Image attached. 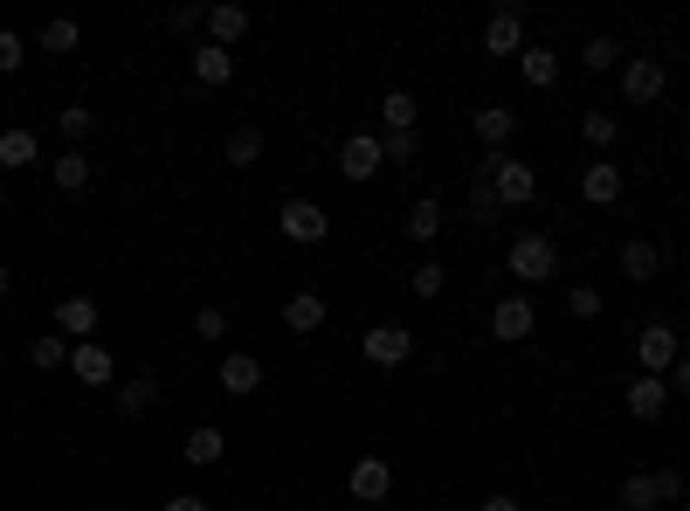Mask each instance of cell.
I'll return each instance as SVG.
<instances>
[{
    "label": "cell",
    "mask_w": 690,
    "mask_h": 511,
    "mask_svg": "<svg viewBox=\"0 0 690 511\" xmlns=\"http://www.w3.org/2000/svg\"><path fill=\"white\" fill-rule=\"evenodd\" d=\"M483 181H491V194L504 200V208H532V200H539V173H532L525 160H511V152H491V160H483Z\"/></svg>",
    "instance_id": "obj_1"
},
{
    "label": "cell",
    "mask_w": 690,
    "mask_h": 511,
    "mask_svg": "<svg viewBox=\"0 0 690 511\" xmlns=\"http://www.w3.org/2000/svg\"><path fill=\"white\" fill-rule=\"evenodd\" d=\"M511 276H518V284H546V276H559L552 236H518L511 242Z\"/></svg>",
    "instance_id": "obj_2"
},
{
    "label": "cell",
    "mask_w": 690,
    "mask_h": 511,
    "mask_svg": "<svg viewBox=\"0 0 690 511\" xmlns=\"http://www.w3.org/2000/svg\"><path fill=\"white\" fill-rule=\"evenodd\" d=\"M491 331L504 346H518V339H532V331H539V312H532V297H497V312H491Z\"/></svg>",
    "instance_id": "obj_3"
},
{
    "label": "cell",
    "mask_w": 690,
    "mask_h": 511,
    "mask_svg": "<svg viewBox=\"0 0 690 511\" xmlns=\"http://www.w3.org/2000/svg\"><path fill=\"white\" fill-rule=\"evenodd\" d=\"M276 228H284V242H325V236H331V221H325L318 200H284Z\"/></svg>",
    "instance_id": "obj_4"
},
{
    "label": "cell",
    "mask_w": 690,
    "mask_h": 511,
    "mask_svg": "<svg viewBox=\"0 0 690 511\" xmlns=\"http://www.w3.org/2000/svg\"><path fill=\"white\" fill-rule=\"evenodd\" d=\"M662 84H670V76H662L656 56H628V63H622V97H628V105H656Z\"/></svg>",
    "instance_id": "obj_5"
},
{
    "label": "cell",
    "mask_w": 690,
    "mask_h": 511,
    "mask_svg": "<svg viewBox=\"0 0 690 511\" xmlns=\"http://www.w3.org/2000/svg\"><path fill=\"white\" fill-rule=\"evenodd\" d=\"M483 48H491V56H525V14L497 8L491 21H483Z\"/></svg>",
    "instance_id": "obj_6"
},
{
    "label": "cell",
    "mask_w": 690,
    "mask_h": 511,
    "mask_svg": "<svg viewBox=\"0 0 690 511\" xmlns=\"http://www.w3.org/2000/svg\"><path fill=\"white\" fill-rule=\"evenodd\" d=\"M635 360H643V373H670L683 352H677V331L670 325H643V339H635Z\"/></svg>",
    "instance_id": "obj_7"
},
{
    "label": "cell",
    "mask_w": 690,
    "mask_h": 511,
    "mask_svg": "<svg viewBox=\"0 0 690 511\" xmlns=\"http://www.w3.org/2000/svg\"><path fill=\"white\" fill-rule=\"evenodd\" d=\"M346 491L360 498V504H380L394 491V470H387V456H360V464H352V477H346Z\"/></svg>",
    "instance_id": "obj_8"
},
{
    "label": "cell",
    "mask_w": 690,
    "mask_h": 511,
    "mask_svg": "<svg viewBox=\"0 0 690 511\" xmlns=\"http://www.w3.org/2000/svg\"><path fill=\"white\" fill-rule=\"evenodd\" d=\"M69 373L84 380V388H111V373H118V360H111V346H97V339H84V346H69Z\"/></svg>",
    "instance_id": "obj_9"
},
{
    "label": "cell",
    "mask_w": 690,
    "mask_h": 511,
    "mask_svg": "<svg viewBox=\"0 0 690 511\" xmlns=\"http://www.w3.org/2000/svg\"><path fill=\"white\" fill-rule=\"evenodd\" d=\"M662 401H670V380H662V373H635V380H628V394H622V407H628L635 422H656V415H662Z\"/></svg>",
    "instance_id": "obj_10"
},
{
    "label": "cell",
    "mask_w": 690,
    "mask_h": 511,
    "mask_svg": "<svg viewBox=\"0 0 690 511\" xmlns=\"http://www.w3.org/2000/svg\"><path fill=\"white\" fill-rule=\"evenodd\" d=\"M380 166H387V160H380V139H366V132H352L346 145H339V173H346V181H373V173Z\"/></svg>",
    "instance_id": "obj_11"
},
{
    "label": "cell",
    "mask_w": 690,
    "mask_h": 511,
    "mask_svg": "<svg viewBox=\"0 0 690 511\" xmlns=\"http://www.w3.org/2000/svg\"><path fill=\"white\" fill-rule=\"evenodd\" d=\"M407 352H415V331H401V325H373L366 331V360L373 367H401Z\"/></svg>",
    "instance_id": "obj_12"
},
{
    "label": "cell",
    "mask_w": 690,
    "mask_h": 511,
    "mask_svg": "<svg viewBox=\"0 0 690 511\" xmlns=\"http://www.w3.org/2000/svg\"><path fill=\"white\" fill-rule=\"evenodd\" d=\"M194 76H200L208 90L236 84V48H221V42H200V48H194Z\"/></svg>",
    "instance_id": "obj_13"
},
{
    "label": "cell",
    "mask_w": 690,
    "mask_h": 511,
    "mask_svg": "<svg viewBox=\"0 0 690 511\" xmlns=\"http://www.w3.org/2000/svg\"><path fill=\"white\" fill-rule=\"evenodd\" d=\"M221 388L228 394H255L263 388V360H255V352H221Z\"/></svg>",
    "instance_id": "obj_14"
},
{
    "label": "cell",
    "mask_w": 690,
    "mask_h": 511,
    "mask_svg": "<svg viewBox=\"0 0 690 511\" xmlns=\"http://www.w3.org/2000/svg\"><path fill=\"white\" fill-rule=\"evenodd\" d=\"M56 331H69V339L84 346L90 331H97V297H63L56 304Z\"/></svg>",
    "instance_id": "obj_15"
},
{
    "label": "cell",
    "mask_w": 690,
    "mask_h": 511,
    "mask_svg": "<svg viewBox=\"0 0 690 511\" xmlns=\"http://www.w3.org/2000/svg\"><path fill=\"white\" fill-rule=\"evenodd\" d=\"M511 132H518V111H511V105H483V111H477V139L491 145V152H504Z\"/></svg>",
    "instance_id": "obj_16"
},
{
    "label": "cell",
    "mask_w": 690,
    "mask_h": 511,
    "mask_svg": "<svg viewBox=\"0 0 690 511\" xmlns=\"http://www.w3.org/2000/svg\"><path fill=\"white\" fill-rule=\"evenodd\" d=\"M325 325V297L318 291H291L284 297V331H318Z\"/></svg>",
    "instance_id": "obj_17"
},
{
    "label": "cell",
    "mask_w": 690,
    "mask_h": 511,
    "mask_svg": "<svg viewBox=\"0 0 690 511\" xmlns=\"http://www.w3.org/2000/svg\"><path fill=\"white\" fill-rule=\"evenodd\" d=\"M580 194L594 200V208H615V200H622V166H587L580 173Z\"/></svg>",
    "instance_id": "obj_18"
},
{
    "label": "cell",
    "mask_w": 690,
    "mask_h": 511,
    "mask_svg": "<svg viewBox=\"0 0 690 511\" xmlns=\"http://www.w3.org/2000/svg\"><path fill=\"white\" fill-rule=\"evenodd\" d=\"M152 407H160V380H132V388H118V415L124 422H139V415H152Z\"/></svg>",
    "instance_id": "obj_19"
},
{
    "label": "cell",
    "mask_w": 690,
    "mask_h": 511,
    "mask_svg": "<svg viewBox=\"0 0 690 511\" xmlns=\"http://www.w3.org/2000/svg\"><path fill=\"white\" fill-rule=\"evenodd\" d=\"M242 35H249V8H208V42L236 48Z\"/></svg>",
    "instance_id": "obj_20"
},
{
    "label": "cell",
    "mask_w": 690,
    "mask_h": 511,
    "mask_svg": "<svg viewBox=\"0 0 690 511\" xmlns=\"http://www.w3.org/2000/svg\"><path fill=\"white\" fill-rule=\"evenodd\" d=\"M656 270H662L656 242H622V276H628V284H649Z\"/></svg>",
    "instance_id": "obj_21"
},
{
    "label": "cell",
    "mask_w": 690,
    "mask_h": 511,
    "mask_svg": "<svg viewBox=\"0 0 690 511\" xmlns=\"http://www.w3.org/2000/svg\"><path fill=\"white\" fill-rule=\"evenodd\" d=\"M35 132L29 124H8V132H0V166H35Z\"/></svg>",
    "instance_id": "obj_22"
},
{
    "label": "cell",
    "mask_w": 690,
    "mask_h": 511,
    "mask_svg": "<svg viewBox=\"0 0 690 511\" xmlns=\"http://www.w3.org/2000/svg\"><path fill=\"white\" fill-rule=\"evenodd\" d=\"M221 449H228V436H221L215 422H200L194 436H187V464H200V470H208V464H221Z\"/></svg>",
    "instance_id": "obj_23"
},
{
    "label": "cell",
    "mask_w": 690,
    "mask_h": 511,
    "mask_svg": "<svg viewBox=\"0 0 690 511\" xmlns=\"http://www.w3.org/2000/svg\"><path fill=\"white\" fill-rule=\"evenodd\" d=\"M518 69H525V84H532V90H546V84H559V56H552V48H532V42H525V56H518Z\"/></svg>",
    "instance_id": "obj_24"
},
{
    "label": "cell",
    "mask_w": 690,
    "mask_h": 511,
    "mask_svg": "<svg viewBox=\"0 0 690 511\" xmlns=\"http://www.w3.org/2000/svg\"><path fill=\"white\" fill-rule=\"evenodd\" d=\"M442 200H415V208H407V236H415V242H436L442 236Z\"/></svg>",
    "instance_id": "obj_25"
},
{
    "label": "cell",
    "mask_w": 690,
    "mask_h": 511,
    "mask_svg": "<svg viewBox=\"0 0 690 511\" xmlns=\"http://www.w3.org/2000/svg\"><path fill=\"white\" fill-rule=\"evenodd\" d=\"M48 181H56L63 194H84L90 187V160H84V152H63V160L48 166Z\"/></svg>",
    "instance_id": "obj_26"
},
{
    "label": "cell",
    "mask_w": 690,
    "mask_h": 511,
    "mask_svg": "<svg viewBox=\"0 0 690 511\" xmlns=\"http://www.w3.org/2000/svg\"><path fill=\"white\" fill-rule=\"evenodd\" d=\"M29 367H42V373H56V367H69V339H63V331H42V339L29 346Z\"/></svg>",
    "instance_id": "obj_27"
},
{
    "label": "cell",
    "mask_w": 690,
    "mask_h": 511,
    "mask_svg": "<svg viewBox=\"0 0 690 511\" xmlns=\"http://www.w3.org/2000/svg\"><path fill=\"white\" fill-rule=\"evenodd\" d=\"M380 118H387V132H415V97H407V90H387V97H380Z\"/></svg>",
    "instance_id": "obj_28"
},
{
    "label": "cell",
    "mask_w": 690,
    "mask_h": 511,
    "mask_svg": "<svg viewBox=\"0 0 690 511\" xmlns=\"http://www.w3.org/2000/svg\"><path fill=\"white\" fill-rule=\"evenodd\" d=\"M255 160H263V132L236 124V132H228V166H255Z\"/></svg>",
    "instance_id": "obj_29"
},
{
    "label": "cell",
    "mask_w": 690,
    "mask_h": 511,
    "mask_svg": "<svg viewBox=\"0 0 690 511\" xmlns=\"http://www.w3.org/2000/svg\"><path fill=\"white\" fill-rule=\"evenodd\" d=\"M84 42V29H76L69 14H56V21H42V48H56V56H69V48Z\"/></svg>",
    "instance_id": "obj_30"
},
{
    "label": "cell",
    "mask_w": 690,
    "mask_h": 511,
    "mask_svg": "<svg viewBox=\"0 0 690 511\" xmlns=\"http://www.w3.org/2000/svg\"><path fill=\"white\" fill-rule=\"evenodd\" d=\"M463 208H470V221H477V228H491V221L504 215V200L491 194V181H477V187H470V200H463Z\"/></svg>",
    "instance_id": "obj_31"
},
{
    "label": "cell",
    "mask_w": 690,
    "mask_h": 511,
    "mask_svg": "<svg viewBox=\"0 0 690 511\" xmlns=\"http://www.w3.org/2000/svg\"><path fill=\"white\" fill-rule=\"evenodd\" d=\"M442 284H449L442 263H415V270H407V291H415V297H442Z\"/></svg>",
    "instance_id": "obj_32"
},
{
    "label": "cell",
    "mask_w": 690,
    "mask_h": 511,
    "mask_svg": "<svg viewBox=\"0 0 690 511\" xmlns=\"http://www.w3.org/2000/svg\"><path fill=\"white\" fill-rule=\"evenodd\" d=\"M622 511H656V477H622Z\"/></svg>",
    "instance_id": "obj_33"
},
{
    "label": "cell",
    "mask_w": 690,
    "mask_h": 511,
    "mask_svg": "<svg viewBox=\"0 0 690 511\" xmlns=\"http://www.w3.org/2000/svg\"><path fill=\"white\" fill-rule=\"evenodd\" d=\"M580 63H587V69H615V63H622V42H615V35H594V42L580 48Z\"/></svg>",
    "instance_id": "obj_34"
},
{
    "label": "cell",
    "mask_w": 690,
    "mask_h": 511,
    "mask_svg": "<svg viewBox=\"0 0 690 511\" xmlns=\"http://www.w3.org/2000/svg\"><path fill=\"white\" fill-rule=\"evenodd\" d=\"M194 339L200 346H221L228 339V312H215V304H208V312H194Z\"/></svg>",
    "instance_id": "obj_35"
},
{
    "label": "cell",
    "mask_w": 690,
    "mask_h": 511,
    "mask_svg": "<svg viewBox=\"0 0 690 511\" xmlns=\"http://www.w3.org/2000/svg\"><path fill=\"white\" fill-rule=\"evenodd\" d=\"M415 132H387V139H380V160H387V166H407V160H415Z\"/></svg>",
    "instance_id": "obj_36"
},
{
    "label": "cell",
    "mask_w": 690,
    "mask_h": 511,
    "mask_svg": "<svg viewBox=\"0 0 690 511\" xmlns=\"http://www.w3.org/2000/svg\"><path fill=\"white\" fill-rule=\"evenodd\" d=\"M56 132H63V139H69V152H76V139L90 132V111H84V105H63V111H56Z\"/></svg>",
    "instance_id": "obj_37"
},
{
    "label": "cell",
    "mask_w": 690,
    "mask_h": 511,
    "mask_svg": "<svg viewBox=\"0 0 690 511\" xmlns=\"http://www.w3.org/2000/svg\"><path fill=\"white\" fill-rule=\"evenodd\" d=\"M580 139H587V145H615V118H607V111H587V118H580Z\"/></svg>",
    "instance_id": "obj_38"
},
{
    "label": "cell",
    "mask_w": 690,
    "mask_h": 511,
    "mask_svg": "<svg viewBox=\"0 0 690 511\" xmlns=\"http://www.w3.org/2000/svg\"><path fill=\"white\" fill-rule=\"evenodd\" d=\"M166 29H173V35H200V29H208V8H173Z\"/></svg>",
    "instance_id": "obj_39"
},
{
    "label": "cell",
    "mask_w": 690,
    "mask_h": 511,
    "mask_svg": "<svg viewBox=\"0 0 690 511\" xmlns=\"http://www.w3.org/2000/svg\"><path fill=\"white\" fill-rule=\"evenodd\" d=\"M567 312H573V318H601V291L573 284V291H567Z\"/></svg>",
    "instance_id": "obj_40"
},
{
    "label": "cell",
    "mask_w": 690,
    "mask_h": 511,
    "mask_svg": "<svg viewBox=\"0 0 690 511\" xmlns=\"http://www.w3.org/2000/svg\"><path fill=\"white\" fill-rule=\"evenodd\" d=\"M21 56H29V42H21L14 29H0V76H8V69H21Z\"/></svg>",
    "instance_id": "obj_41"
},
{
    "label": "cell",
    "mask_w": 690,
    "mask_h": 511,
    "mask_svg": "<svg viewBox=\"0 0 690 511\" xmlns=\"http://www.w3.org/2000/svg\"><path fill=\"white\" fill-rule=\"evenodd\" d=\"M662 498H683V470H656V504Z\"/></svg>",
    "instance_id": "obj_42"
},
{
    "label": "cell",
    "mask_w": 690,
    "mask_h": 511,
    "mask_svg": "<svg viewBox=\"0 0 690 511\" xmlns=\"http://www.w3.org/2000/svg\"><path fill=\"white\" fill-rule=\"evenodd\" d=\"M160 511H208V498H187V491H180V498H166Z\"/></svg>",
    "instance_id": "obj_43"
},
{
    "label": "cell",
    "mask_w": 690,
    "mask_h": 511,
    "mask_svg": "<svg viewBox=\"0 0 690 511\" xmlns=\"http://www.w3.org/2000/svg\"><path fill=\"white\" fill-rule=\"evenodd\" d=\"M677 394H690V352L677 360Z\"/></svg>",
    "instance_id": "obj_44"
},
{
    "label": "cell",
    "mask_w": 690,
    "mask_h": 511,
    "mask_svg": "<svg viewBox=\"0 0 690 511\" xmlns=\"http://www.w3.org/2000/svg\"><path fill=\"white\" fill-rule=\"evenodd\" d=\"M483 511H518V498H483Z\"/></svg>",
    "instance_id": "obj_45"
},
{
    "label": "cell",
    "mask_w": 690,
    "mask_h": 511,
    "mask_svg": "<svg viewBox=\"0 0 690 511\" xmlns=\"http://www.w3.org/2000/svg\"><path fill=\"white\" fill-rule=\"evenodd\" d=\"M8 284H14V276H8V263H0V297H8Z\"/></svg>",
    "instance_id": "obj_46"
},
{
    "label": "cell",
    "mask_w": 690,
    "mask_h": 511,
    "mask_svg": "<svg viewBox=\"0 0 690 511\" xmlns=\"http://www.w3.org/2000/svg\"><path fill=\"white\" fill-rule=\"evenodd\" d=\"M0 208H8V194H0Z\"/></svg>",
    "instance_id": "obj_47"
}]
</instances>
